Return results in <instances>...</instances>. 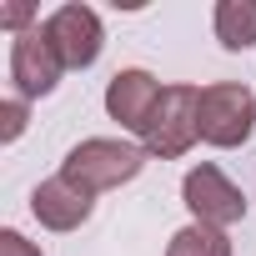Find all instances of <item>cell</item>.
<instances>
[{"label":"cell","instance_id":"6da1fadb","mask_svg":"<svg viewBox=\"0 0 256 256\" xmlns=\"http://www.w3.org/2000/svg\"><path fill=\"white\" fill-rule=\"evenodd\" d=\"M141 166H146V146L110 141V136H90V141H80V146L66 151L60 176L96 201L100 191H116V186H126V181H136Z\"/></svg>","mask_w":256,"mask_h":256},{"label":"cell","instance_id":"7a4b0ae2","mask_svg":"<svg viewBox=\"0 0 256 256\" xmlns=\"http://www.w3.org/2000/svg\"><path fill=\"white\" fill-rule=\"evenodd\" d=\"M196 136H201V90L196 86H166L156 110H151V126L141 131L146 156L176 161L196 146Z\"/></svg>","mask_w":256,"mask_h":256},{"label":"cell","instance_id":"3957f363","mask_svg":"<svg viewBox=\"0 0 256 256\" xmlns=\"http://www.w3.org/2000/svg\"><path fill=\"white\" fill-rule=\"evenodd\" d=\"M256 131V96L236 80H216L201 90V141L206 146H246Z\"/></svg>","mask_w":256,"mask_h":256},{"label":"cell","instance_id":"277c9868","mask_svg":"<svg viewBox=\"0 0 256 256\" xmlns=\"http://www.w3.org/2000/svg\"><path fill=\"white\" fill-rule=\"evenodd\" d=\"M181 201L191 206V216H196L201 226H216V231H226V226H236V221L246 216V196H241V186H236L221 166H211V161H201V166L186 171V181H181Z\"/></svg>","mask_w":256,"mask_h":256},{"label":"cell","instance_id":"5b68a950","mask_svg":"<svg viewBox=\"0 0 256 256\" xmlns=\"http://www.w3.org/2000/svg\"><path fill=\"white\" fill-rule=\"evenodd\" d=\"M40 30H46V40L56 46V56H60L66 70L96 66V56H100V46H106V26H100V16H96L90 6H60V10H50V16L40 20Z\"/></svg>","mask_w":256,"mask_h":256},{"label":"cell","instance_id":"8992f818","mask_svg":"<svg viewBox=\"0 0 256 256\" xmlns=\"http://www.w3.org/2000/svg\"><path fill=\"white\" fill-rule=\"evenodd\" d=\"M60 56H56V46L46 40V30L40 26H30V30H20L16 36V46H10V80H16V96L20 100H36V96H50L56 86H60Z\"/></svg>","mask_w":256,"mask_h":256},{"label":"cell","instance_id":"52a82bcc","mask_svg":"<svg viewBox=\"0 0 256 256\" xmlns=\"http://www.w3.org/2000/svg\"><path fill=\"white\" fill-rule=\"evenodd\" d=\"M161 90L166 86H156L151 70H116L110 86H106V110H110V120H120L126 131L141 136L146 126H151V110H156Z\"/></svg>","mask_w":256,"mask_h":256},{"label":"cell","instance_id":"ba28073f","mask_svg":"<svg viewBox=\"0 0 256 256\" xmlns=\"http://www.w3.org/2000/svg\"><path fill=\"white\" fill-rule=\"evenodd\" d=\"M90 196L86 191H76L66 176H50V181H40L36 191H30V211H36V221L40 226H50V231H76V226H86L90 221Z\"/></svg>","mask_w":256,"mask_h":256},{"label":"cell","instance_id":"9c48e42d","mask_svg":"<svg viewBox=\"0 0 256 256\" xmlns=\"http://www.w3.org/2000/svg\"><path fill=\"white\" fill-rule=\"evenodd\" d=\"M216 40L226 50H246L256 40V0H221L216 6Z\"/></svg>","mask_w":256,"mask_h":256},{"label":"cell","instance_id":"30bf717a","mask_svg":"<svg viewBox=\"0 0 256 256\" xmlns=\"http://www.w3.org/2000/svg\"><path fill=\"white\" fill-rule=\"evenodd\" d=\"M166 256H231V241H226V231L191 221V226H181V231L171 236Z\"/></svg>","mask_w":256,"mask_h":256},{"label":"cell","instance_id":"8fae6325","mask_svg":"<svg viewBox=\"0 0 256 256\" xmlns=\"http://www.w3.org/2000/svg\"><path fill=\"white\" fill-rule=\"evenodd\" d=\"M0 116H6V126H0V141H16V136L26 131V120H30V110H26V100H20V96H6Z\"/></svg>","mask_w":256,"mask_h":256},{"label":"cell","instance_id":"7c38bea8","mask_svg":"<svg viewBox=\"0 0 256 256\" xmlns=\"http://www.w3.org/2000/svg\"><path fill=\"white\" fill-rule=\"evenodd\" d=\"M0 256H40V246L26 241L20 231H0Z\"/></svg>","mask_w":256,"mask_h":256},{"label":"cell","instance_id":"4fadbf2b","mask_svg":"<svg viewBox=\"0 0 256 256\" xmlns=\"http://www.w3.org/2000/svg\"><path fill=\"white\" fill-rule=\"evenodd\" d=\"M30 20V6H20V0H10V6H0V26L6 30H16L20 36V26Z\"/></svg>","mask_w":256,"mask_h":256}]
</instances>
